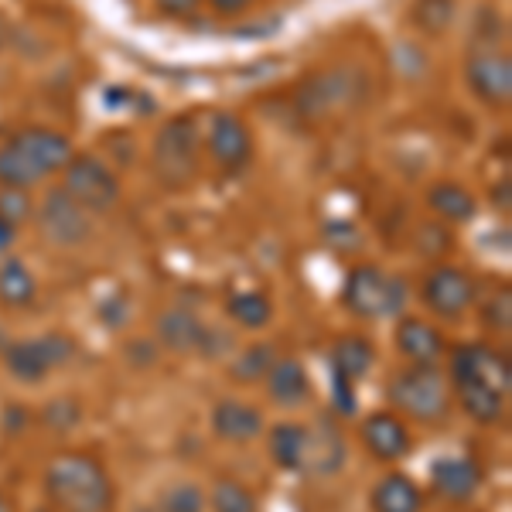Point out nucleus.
Returning a JSON list of instances; mask_svg holds the SVG:
<instances>
[{
    "label": "nucleus",
    "instance_id": "obj_1",
    "mask_svg": "<svg viewBox=\"0 0 512 512\" xmlns=\"http://www.w3.org/2000/svg\"><path fill=\"white\" fill-rule=\"evenodd\" d=\"M45 495L55 512H110L117 502L106 468L86 451H62L48 461Z\"/></svg>",
    "mask_w": 512,
    "mask_h": 512
},
{
    "label": "nucleus",
    "instance_id": "obj_2",
    "mask_svg": "<svg viewBox=\"0 0 512 512\" xmlns=\"http://www.w3.org/2000/svg\"><path fill=\"white\" fill-rule=\"evenodd\" d=\"M386 400L393 414H403L424 427L448 424L451 417V379L437 362H410L407 369L390 376Z\"/></svg>",
    "mask_w": 512,
    "mask_h": 512
},
{
    "label": "nucleus",
    "instance_id": "obj_3",
    "mask_svg": "<svg viewBox=\"0 0 512 512\" xmlns=\"http://www.w3.org/2000/svg\"><path fill=\"white\" fill-rule=\"evenodd\" d=\"M342 304L362 321H390L407 311V284L376 263H359L342 284Z\"/></svg>",
    "mask_w": 512,
    "mask_h": 512
},
{
    "label": "nucleus",
    "instance_id": "obj_4",
    "mask_svg": "<svg viewBox=\"0 0 512 512\" xmlns=\"http://www.w3.org/2000/svg\"><path fill=\"white\" fill-rule=\"evenodd\" d=\"M198 147H202V134H198L195 117L181 113V117L164 123L151 144V164L161 185L185 188L198 175Z\"/></svg>",
    "mask_w": 512,
    "mask_h": 512
},
{
    "label": "nucleus",
    "instance_id": "obj_5",
    "mask_svg": "<svg viewBox=\"0 0 512 512\" xmlns=\"http://www.w3.org/2000/svg\"><path fill=\"white\" fill-rule=\"evenodd\" d=\"M76 355V338L65 332H48L38 338H21L4 349V369L24 386L45 383L55 369L69 366Z\"/></svg>",
    "mask_w": 512,
    "mask_h": 512
},
{
    "label": "nucleus",
    "instance_id": "obj_6",
    "mask_svg": "<svg viewBox=\"0 0 512 512\" xmlns=\"http://www.w3.org/2000/svg\"><path fill=\"white\" fill-rule=\"evenodd\" d=\"M362 93H366L362 72L352 69V65H335V69L315 72V76L304 79V86L294 96V106L304 120H321L328 113L342 110V106L359 103Z\"/></svg>",
    "mask_w": 512,
    "mask_h": 512
},
{
    "label": "nucleus",
    "instance_id": "obj_7",
    "mask_svg": "<svg viewBox=\"0 0 512 512\" xmlns=\"http://www.w3.org/2000/svg\"><path fill=\"white\" fill-rule=\"evenodd\" d=\"M62 192L89 216H103L120 202V181L93 154H72V161L62 168Z\"/></svg>",
    "mask_w": 512,
    "mask_h": 512
},
{
    "label": "nucleus",
    "instance_id": "obj_8",
    "mask_svg": "<svg viewBox=\"0 0 512 512\" xmlns=\"http://www.w3.org/2000/svg\"><path fill=\"white\" fill-rule=\"evenodd\" d=\"M448 379L458 383V379H468V383H478L485 390L509 396L512 393V366H509V355L492 349L485 342L475 345H458L451 352V366H448Z\"/></svg>",
    "mask_w": 512,
    "mask_h": 512
},
{
    "label": "nucleus",
    "instance_id": "obj_9",
    "mask_svg": "<svg viewBox=\"0 0 512 512\" xmlns=\"http://www.w3.org/2000/svg\"><path fill=\"white\" fill-rule=\"evenodd\" d=\"M475 277L461 267H451V263H441L434 267L431 274L424 277V287H420V297L424 304L434 311L437 318H448V321H458L465 318V311L475 304Z\"/></svg>",
    "mask_w": 512,
    "mask_h": 512
},
{
    "label": "nucleus",
    "instance_id": "obj_10",
    "mask_svg": "<svg viewBox=\"0 0 512 512\" xmlns=\"http://www.w3.org/2000/svg\"><path fill=\"white\" fill-rule=\"evenodd\" d=\"M38 229L45 239H52L55 246H82L93 233V219L79 202H72L69 195L59 188H52L38 205Z\"/></svg>",
    "mask_w": 512,
    "mask_h": 512
},
{
    "label": "nucleus",
    "instance_id": "obj_11",
    "mask_svg": "<svg viewBox=\"0 0 512 512\" xmlns=\"http://www.w3.org/2000/svg\"><path fill=\"white\" fill-rule=\"evenodd\" d=\"M465 82L472 89L475 99H482L485 106H509L512 99V62L509 55H499L495 48H478L468 55L465 65Z\"/></svg>",
    "mask_w": 512,
    "mask_h": 512
},
{
    "label": "nucleus",
    "instance_id": "obj_12",
    "mask_svg": "<svg viewBox=\"0 0 512 512\" xmlns=\"http://www.w3.org/2000/svg\"><path fill=\"white\" fill-rule=\"evenodd\" d=\"M362 444L383 465H393V461H403L410 451H414V437H410V427L403 424L400 414L393 410H376L362 420Z\"/></svg>",
    "mask_w": 512,
    "mask_h": 512
},
{
    "label": "nucleus",
    "instance_id": "obj_13",
    "mask_svg": "<svg viewBox=\"0 0 512 512\" xmlns=\"http://www.w3.org/2000/svg\"><path fill=\"white\" fill-rule=\"evenodd\" d=\"M205 144H209V154L219 161V168L226 171H239L246 168L253 158V137L246 130V123L233 117V113H216L209 120V134H205Z\"/></svg>",
    "mask_w": 512,
    "mask_h": 512
},
{
    "label": "nucleus",
    "instance_id": "obj_14",
    "mask_svg": "<svg viewBox=\"0 0 512 512\" xmlns=\"http://www.w3.org/2000/svg\"><path fill=\"white\" fill-rule=\"evenodd\" d=\"M7 140H11L45 178L52 175V171H62L65 164L72 161V154H76L72 151V140L52 127H24Z\"/></svg>",
    "mask_w": 512,
    "mask_h": 512
},
{
    "label": "nucleus",
    "instance_id": "obj_15",
    "mask_svg": "<svg viewBox=\"0 0 512 512\" xmlns=\"http://www.w3.org/2000/svg\"><path fill=\"white\" fill-rule=\"evenodd\" d=\"M393 338H396L400 355L410 362H441V355L448 352V342H444L441 328L417 315H400V325H396Z\"/></svg>",
    "mask_w": 512,
    "mask_h": 512
},
{
    "label": "nucleus",
    "instance_id": "obj_16",
    "mask_svg": "<svg viewBox=\"0 0 512 512\" xmlns=\"http://www.w3.org/2000/svg\"><path fill=\"white\" fill-rule=\"evenodd\" d=\"M158 345L175 355H192V352H202L205 349V335L209 328L202 325V318L188 308H168L161 311L158 318Z\"/></svg>",
    "mask_w": 512,
    "mask_h": 512
},
{
    "label": "nucleus",
    "instance_id": "obj_17",
    "mask_svg": "<svg viewBox=\"0 0 512 512\" xmlns=\"http://www.w3.org/2000/svg\"><path fill=\"white\" fill-rule=\"evenodd\" d=\"M345 458H349V448H345L342 431H338L332 420H321L315 431H308V454H304L301 472L318 475V478H332L342 472Z\"/></svg>",
    "mask_w": 512,
    "mask_h": 512
},
{
    "label": "nucleus",
    "instance_id": "obj_18",
    "mask_svg": "<svg viewBox=\"0 0 512 512\" xmlns=\"http://www.w3.org/2000/svg\"><path fill=\"white\" fill-rule=\"evenodd\" d=\"M263 383H267L270 403H277V407H284V410H297L311 400L308 369H304L297 359H291V355H284V359L277 355V362L270 366V373L263 376Z\"/></svg>",
    "mask_w": 512,
    "mask_h": 512
},
{
    "label": "nucleus",
    "instance_id": "obj_19",
    "mask_svg": "<svg viewBox=\"0 0 512 512\" xmlns=\"http://www.w3.org/2000/svg\"><path fill=\"white\" fill-rule=\"evenodd\" d=\"M212 431L219 441L250 444L263 434V414L246 400H219L212 407Z\"/></svg>",
    "mask_w": 512,
    "mask_h": 512
},
{
    "label": "nucleus",
    "instance_id": "obj_20",
    "mask_svg": "<svg viewBox=\"0 0 512 512\" xmlns=\"http://www.w3.org/2000/svg\"><path fill=\"white\" fill-rule=\"evenodd\" d=\"M434 489L451 502H468L482 485V468L468 458H441L431 468Z\"/></svg>",
    "mask_w": 512,
    "mask_h": 512
},
{
    "label": "nucleus",
    "instance_id": "obj_21",
    "mask_svg": "<svg viewBox=\"0 0 512 512\" xmlns=\"http://www.w3.org/2000/svg\"><path fill=\"white\" fill-rule=\"evenodd\" d=\"M369 506H373V512H420L424 509V492L410 475L390 472L373 485Z\"/></svg>",
    "mask_w": 512,
    "mask_h": 512
},
{
    "label": "nucleus",
    "instance_id": "obj_22",
    "mask_svg": "<svg viewBox=\"0 0 512 512\" xmlns=\"http://www.w3.org/2000/svg\"><path fill=\"white\" fill-rule=\"evenodd\" d=\"M328 362H332V376L359 383V379H366L369 369L376 366V349L366 335H342V338H335Z\"/></svg>",
    "mask_w": 512,
    "mask_h": 512
},
{
    "label": "nucleus",
    "instance_id": "obj_23",
    "mask_svg": "<svg viewBox=\"0 0 512 512\" xmlns=\"http://www.w3.org/2000/svg\"><path fill=\"white\" fill-rule=\"evenodd\" d=\"M451 396L458 400V407L482 427H492V424H499V420L506 417V400H509V396H499V393L485 390V386H478V383H468V379L451 383Z\"/></svg>",
    "mask_w": 512,
    "mask_h": 512
},
{
    "label": "nucleus",
    "instance_id": "obj_24",
    "mask_svg": "<svg viewBox=\"0 0 512 512\" xmlns=\"http://www.w3.org/2000/svg\"><path fill=\"white\" fill-rule=\"evenodd\" d=\"M38 297V277L18 256H7L0 263V304L4 308H28Z\"/></svg>",
    "mask_w": 512,
    "mask_h": 512
},
{
    "label": "nucleus",
    "instance_id": "obj_25",
    "mask_svg": "<svg viewBox=\"0 0 512 512\" xmlns=\"http://www.w3.org/2000/svg\"><path fill=\"white\" fill-rule=\"evenodd\" d=\"M270 461L284 472H301L308 454V427L304 424H277L270 431Z\"/></svg>",
    "mask_w": 512,
    "mask_h": 512
},
{
    "label": "nucleus",
    "instance_id": "obj_26",
    "mask_svg": "<svg viewBox=\"0 0 512 512\" xmlns=\"http://www.w3.org/2000/svg\"><path fill=\"white\" fill-rule=\"evenodd\" d=\"M427 205H431L444 222H468V219H475V212H478L475 195L468 192L465 185H458V181H437L431 192H427Z\"/></svg>",
    "mask_w": 512,
    "mask_h": 512
},
{
    "label": "nucleus",
    "instance_id": "obj_27",
    "mask_svg": "<svg viewBox=\"0 0 512 512\" xmlns=\"http://www.w3.org/2000/svg\"><path fill=\"white\" fill-rule=\"evenodd\" d=\"M277 362V352L270 342H253L229 362V379L239 386H253L270 373V366Z\"/></svg>",
    "mask_w": 512,
    "mask_h": 512
},
{
    "label": "nucleus",
    "instance_id": "obj_28",
    "mask_svg": "<svg viewBox=\"0 0 512 512\" xmlns=\"http://www.w3.org/2000/svg\"><path fill=\"white\" fill-rule=\"evenodd\" d=\"M226 315L233 318L236 325L250 328V332H260V328H267L270 318H274V304H270V297L260 291H243V294L229 297Z\"/></svg>",
    "mask_w": 512,
    "mask_h": 512
},
{
    "label": "nucleus",
    "instance_id": "obj_29",
    "mask_svg": "<svg viewBox=\"0 0 512 512\" xmlns=\"http://www.w3.org/2000/svg\"><path fill=\"white\" fill-rule=\"evenodd\" d=\"M212 512H256V495L239 478H219L209 495Z\"/></svg>",
    "mask_w": 512,
    "mask_h": 512
},
{
    "label": "nucleus",
    "instance_id": "obj_30",
    "mask_svg": "<svg viewBox=\"0 0 512 512\" xmlns=\"http://www.w3.org/2000/svg\"><path fill=\"white\" fill-rule=\"evenodd\" d=\"M410 18L424 35H444V31L451 28L454 21V11H458V4L454 0H414V7H410Z\"/></svg>",
    "mask_w": 512,
    "mask_h": 512
},
{
    "label": "nucleus",
    "instance_id": "obj_31",
    "mask_svg": "<svg viewBox=\"0 0 512 512\" xmlns=\"http://www.w3.org/2000/svg\"><path fill=\"white\" fill-rule=\"evenodd\" d=\"M209 499L195 482H175L161 495V512H205Z\"/></svg>",
    "mask_w": 512,
    "mask_h": 512
},
{
    "label": "nucleus",
    "instance_id": "obj_32",
    "mask_svg": "<svg viewBox=\"0 0 512 512\" xmlns=\"http://www.w3.org/2000/svg\"><path fill=\"white\" fill-rule=\"evenodd\" d=\"M482 321L492 328V332H502V335L509 332V325H512V291L509 287H502L499 294H492V301L485 304V311H482Z\"/></svg>",
    "mask_w": 512,
    "mask_h": 512
},
{
    "label": "nucleus",
    "instance_id": "obj_33",
    "mask_svg": "<svg viewBox=\"0 0 512 512\" xmlns=\"http://www.w3.org/2000/svg\"><path fill=\"white\" fill-rule=\"evenodd\" d=\"M35 212V205L28 202V195L21 192V188H0V216H4L7 222H24Z\"/></svg>",
    "mask_w": 512,
    "mask_h": 512
},
{
    "label": "nucleus",
    "instance_id": "obj_34",
    "mask_svg": "<svg viewBox=\"0 0 512 512\" xmlns=\"http://www.w3.org/2000/svg\"><path fill=\"white\" fill-rule=\"evenodd\" d=\"M332 407H335V414H345V417H352L355 414V383H349V379H342V376H332Z\"/></svg>",
    "mask_w": 512,
    "mask_h": 512
},
{
    "label": "nucleus",
    "instance_id": "obj_35",
    "mask_svg": "<svg viewBox=\"0 0 512 512\" xmlns=\"http://www.w3.org/2000/svg\"><path fill=\"white\" fill-rule=\"evenodd\" d=\"M154 7L164 14V18L171 21H185L192 18V14H198V7H202V0H154Z\"/></svg>",
    "mask_w": 512,
    "mask_h": 512
},
{
    "label": "nucleus",
    "instance_id": "obj_36",
    "mask_svg": "<svg viewBox=\"0 0 512 512\" xmlns=\"http://www.w3.org/2000/svg\"><path fill=\"white\" fill-rule=\"evenodd\" d=\"M209 4H212V11H216L219 18H236V14H243L253 0H209Z\"/></svg>",
    "mask_w": 512,
    "mask_h": 512
},
{
    "label": "nucleus",
    "instance_id": "obj_37",
    "mask_svg": "<svg viewBox=\"0 0 512 512\" xmlns=\"http://www.w3.org/2000/svg\"><path fill=\"white\" fill-rule=\"evenodd\" d=\"M14 239H18V226H14V222H7L4 216H0V253L11 250Z\"/></svg>",
    "mask_w": 512,
    "mask_h": 512
},
{
    "label": "nucleus",
    "instance_id": "obj_38",
    "mask_svg": "<svg viewBox=\"0 0 512 512\" xmlns=\"http://www.w3.org/2000/svg\"><path fill=\"white\" fill-rule=\"evenodd\" d=\"M492 198H495V209H502V212H509V178H502V188H495L492 192Z\"/></svg>",
    "mask_w": 512,
    "mask_h": 512
},
{
    "label": "nucleus",
    "instance_id": "obj_39",
    "mask_svg": "<svg viewBox=\"0 0 512 512\" xmlns=\"http://www.w3.org/2000/svg\"><path fill=\"white\" fill-rule=\"evenodd\" d=\"M0 512H14V502H11V499H7V495H4V492H0Z\"/></svg>",
    "mask_w": 512,
    "mask_h": 512
},
{
    "label": "nucleus",
    "instance_id": "obj_40",
    "mask_svg": "<svg viewBox=\"0 0 512 512\" xmlns=\"http://www.w3.org/2000/svg\"><path fill=\"white\" fill-rule=\"evenodd\" d=\"M4 45H7V21L0 18V48H4Z\"/></svg>",
    "mask_w": 512,
    "mask_h": 512
},
{
    "label": "nucleus",
    "instance_id": "obj_41",
    "mask_svg": "<svg viewBox=\"0 0 512 512\" xmlns=\"http://www.w3.org/2000/svg\"><path fill=\"white\" fill-rule=\"evenodd\" d=\"M35 512H52V509H35Z\"/></svg>",
    "mask_w": 512,
    "mask_h": 512
}]
</instances>
